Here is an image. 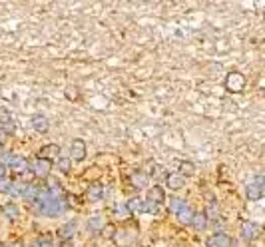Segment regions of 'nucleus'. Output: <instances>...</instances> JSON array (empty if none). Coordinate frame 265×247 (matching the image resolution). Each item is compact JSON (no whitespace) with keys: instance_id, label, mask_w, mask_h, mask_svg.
I'll return each instance as SVG.
<instances>
[{"instance_id":"nucleus-11","label":"nucleus","mask_w":265,"mask_h":247,"mask_svg":"<svg viewBox=\"0 0 265 247\" xmlns=\"http://www.w3.org/2000/svg\"><path fill=\"white\" fill-rule=\"evenodd\" d=\"M58 154H60V146L58 144H48V146H44L42 149H40V158L42 160H52V158H58Z\"/></svg>"},{"instance_id":"nucleus-25","label":"nucleus","mask_w":265,"mask_h":247,"mask_svg":"<svg viewBox=\"0 0 265 247\" xmlns=\"http://www.w3.org/2000/svg\"><path fill=\"white\" fill-rule=\"evenodd\" d=\"M0 192H2V194H10V196H14V181L0 180Z\"/></svg>"},{"instance_id":"nucleus-27","label":"nucleus","mask_w":265,"mask_h":247,"mask_svg":"<svg viewBox=\"0 0 265 247\" xmlns=\"http://www.w3.org/2000/svg\"><path fill=\"white\" fill-rule=\"evenodd\" d=\"M112 231H114V227H112V225H104V227H102V235H104V237H114Z\"/></svg>"},{"instance_id":"nucleus-5","label":"nucleus","mask_w":265,"mask_h":247,"mask_svg":"<svg viewBox=\"0 0 265 247\" xmlns=\"http://www.w3.org/2000/svg\"><path fill=\"white\" fill-rule=\"evenodd\" d=\"M205 245L207 247H232L233 241H232L230 235H225V233H215V235H212L210 239H207Z\"/></svg>"},{"instance_id":"nucleus-29","label":"nucleus","mask_w":265,"mask_h":247,"mask_svg":"<svg viewBox=\"0 0 265 247\" xmlns=\"http://www.w3.org/2000/svg\"><path fill=\"white\" fill-rule=\"evenodd\" d=\"M4 174H6V169H4L2 164H0V180H4Z\"/></svg>"},{"instance_id":"nucleus-28","label":"nucleus","mask_w":265,"mask_h":247,"mask_svg":"<svg viewBox=\"0 0 265 247\" xmlns=\"http://www.w3.org/2000/svg\"><path fill=\"white\" fill-rule=\"evenodd\" d=\"M4 140H6V132H4V130H0V146L4 144Z\"/></svg>"},{"instance_id":"nucleus-15","label":"nucleus","mask_w":265,"mask_h":247,"mask_svg":"<svg viewBox=\"0 0 265 247\" xmlns=\"http://www.w3.org/2000/svg\"><path fill=\"white\" fill-rule=\"evenodd\" d=\"M126 210H128V214H140V212H144V201H142L140 198L130 199V201L126 203Z\"/></svg>"},{"instance_id":"nucleus-19","label":"nucleus","mask_w":265,"mask_h":247,"mask_svg":"<svg viewBox=\"0 0 265 247\" xmlns=\"http://www.w3.org/2000/svg\"><path fill=\"white\" fill-rule=\"evenodd\" d=\"M0 126L12 130V116H10V112L4 106H0Z\"/></svg>"},{"instance_id":"nucleus-24","label":"nucleus","mask_w":265,"mask_h":247,"mask_svg":"<svg viewBox=\"0 0 265 247\" xmlns=\"http://www.w3.org/2000/svg\"><path fill=\"white\" fill-rule=\"evenodd\" d=\"M192 223H194V227H196V230H203V227H205V223H207V219H205V215H203V214H194V217H192Z\"/></svg>"},{"instance_id":"nucleus-17","label":"nucleus","mask_w":265,"mask_h":247,"mask_svg":"<svg viewBox=\"0 0 265 247\" xmlns=\"http://www.w3.org/2000/svg\"><path fill=\"white\" fill-rule=\"evenodd\" d=\"M104 225H106V219H104L102 215H94V217H90V221H88V230H90V231H102Z\"/></svg>"},{"instance_id":"nucleus-16","label":"nucleus","mask_w":265,"mask_h":247,"mask_svg":"<svg viewBox=\"0 0 265 247\" xmlns=\"http://www.w3.org/2000/svg\"><path fill=\"white\" fill-rule=\"evenodd\" d=\"M132 183H134V187H144L148 183V174L142 172V169H136V172L132 174Z\"/></svg>"},{"instance_id":"nucleus-2","label":"nucleus","mask_w":265,"mask_h":247,"mask_svg":"<svg viewBox=\"0 0 265 247\" xmlns=\"http://www.w3.org/2000/svg\"><path fill=\"white\" fill-rule=\"evenodd\" d=\"M28 165L32 167V176H36V178H48L50 169H52V162L42 160V158L34 160V162H32V164H28Z\"/></svg>"},{"instance_id":"nucleus-34","label":"nucleus","mask_w":265,"mask_h":247,"mask_svg":"<svg viewBox=\"0 0 265 247\" xmlns=\"http://www.w3.org/2000/svg\"><path fill=\"white\" fill-rule=\"evenodd\" d=\"M0 247H2V245H0Z\"/></svg>"},{"instance_id":"nucleus-30","label":"nucleus","mask_w":265,"mask_h":247,"mask_svg":"<svg viewBox=\"0 0 265 247\" xmlns=\"http://www.w3.org/2000/svg\"><path fill=\"white\" fill-rule=\"evenodd\" d=\"M8 247H22V243H20V241H14V243H10Z\"/></svg>"},{"instance_id":"nucleus-32","label":"nucleus","mask_w":265,"mask_h":247,"mask_svg":"<svg viewBox=\"0 0 265 247\" xmlns=\"http://www.w3.org/2000/svg\"><path fill=\"white\" fill-rule=\"evenodd\" d=\"M30 247H40V245H38V243H34V245H30Z\"/></svg>"},{"instance_id":"nucleus-22","label":"nucleus","mask_w":265,"mask_h":247,"mask_svg":"<svg viewBox=\"0 0 265 247\" xmlns=\"http://www.w3.org/2000/svg\"><path fill=\"white\" fill-rule=\"evenodd\" d=\"M167 205H169V212H174V214H178L180 210H182V207L185 205L180 198H169V201H167Z\"/></svg>"},{"instance_id":"nucleus-26","label":"nucleus","mask_w":265,"mask_h":247,"mask_svg":"<svg viewBox=\"0 0 265 247\" xmlns=\"http://www.w3.org/2000/svg\"><path fill=\"white\" fill-rule=\"evenodd\" d=\"M203 215H205V219H217V217H219V212H217V207L212 203V205H207V210L203 212Z\"/></svg>"},{"instance_id":"nucleus-23","label":"nucleus","mask_w":265,"mask_h":247,"mask_svg":"<svg viewBox=\"0 0 265 247\" xmlns=\"http://www.w3.org/2000/svg\"><path fill=\"white\" fill-rule=\"evenodd\" d=\"M58 169L62 174H70L72 169V160L70 158H58Z\"/></svg>"},{"instance_id":"nucleus-13","label":"nucleus","mask_w":265,"mask_h":247,"mask_svg":"<svg viewBox=\"0 0 265 247\" xmlns=\"http://www.w3.org/2000/svg\"><path fill=\"white\" fill-rule=\"evenodd\" d=\"M104 196V185L102 183H92L88 187V199L90 201H100Z\"/></svg>"},{"instance_id":"nucleus-9","label":"nucleus","mask_w":265,"mask_h":247,"mask_svg":"<svg viewBox=\"0 0 265 247\" xmlns=\"http://www.w3.org/2000/svg\"><path fill=\"white\" fill-rule=\"evenodd\" d=\"M148 201H151V203H156V205H160L162 201H166V196H164V189H162L160 185H154V187H149V189H148Z\"/></svg>"},{"instance_id":"nucleus-4","label":"nucleus","mask_w":265,"mask_h":247,"mask_svg":"<svg viewBox=\"0 0 265 247\" xmlns=\"http://www.w3.org/2000/svg\"><path fill=\"white\" fill-rule=\"evenodd\" d=\"M261 183H263L261 176H255V180L248 183V198L249 199H259L263 196V185Z\"/></svg>"},{"instance_id":"nucleus-18","label":"nucleus","mask_w":265,"mask_h":247,"mask_svg":"<svg viewBox=\"0 0 265 247\" xmlns=\"http://www.w3.org/2000/svg\"><path fill=\"white\" fill-rule=\"evenodd\" d=\"M149 178H154L156 181H160V180H166V178H167L166 167H164V165H158V164H154V167L149 169Z\"/></svg>"},{"instance_id":"nucleus-6","label":"nucleus","mask_w":265,"mask_h":247,"mask_svg":"<svg viewBox=\"0 0 265 247\" xmlns=\"http://www.w3.org/2000/svg\"><path fill=\"white\" fill-rule=\"evenodd\" d=\"M70 149H72V160L82 162L86 158V142L84 140H74Z\"/></svg>"},{"instance_id":"nucleus-31","label":"nucleus","mask_w":265,"mask_h":247,"mask_svg":"<svg viewBox=\"0 0 265 247\" xmlns=\"http://www.w3.org/2000/svg\"><path fill=\"white\" fill-rule=\"evenodd\" d=\"M4 154V151H2V146H0V156H2Z\"/></svg>"},{"instance_id":"nucleus-10","label":"nucleus","mask_w":265,"mask_h":247,"mask_svg":"<svg viewBox=\"0 0 265 247\" xmlns=\"http://www.w3.org/2000/svg\"><path fill=\"white\" fill-rule=\"evenodd\" d=\"M32 128L38 132V134H46L48 132V120L42 116V114H34L32 116Z\"/></svg>"},{"instance_id":"nucleus-21","label":"nucleus","mask_w":265,"mask_h":247,"mask_svg":"<svg viewBox=\"0 0 265 247\" xmlns=\"http://www.w3.org/2000/svg\"><path fill=\"white\" fill-rule=\"evenodd\" d=\"M180 169H182L180 176H194V174H196V165H194L192 162H182V164H180Z\"/></svg>"},{"instance_id":"nucleus-3","label":"nucleus","mask_w":265,"mask_h":247,"mask_svg":"<svg viewBox=\"0 0 265 247\" xmlns=\"http://www.w3.org/2000/svg\"><path fill=\"white\" fill-rule=\"evenodd\" d=\"M241 235H243V239L253 241V239H257L261 235V227L257 223H253V221H245L241 225Z\"/></svg>"},{"instance_id":"nucleus-14","label":"nucleus","mask_w":265,"mask_h":247,"mask_svg":"<svg viewBox=\"0 0 265 247\" xmlns=\"http://www.w3.org/2000/svg\"><path fill=\"white\" fill-rule=\"evenodd\" d=\"M2 214H4L6 219H16L20 212H18V205H16L14 201H6V203L2 205Z\"/></svg>"},{"instance_id":"nucleus-12","label":"nucleus","mask_w":265,"mask_h":247,"mask_svg":"<svg viewBox=\"0 0 265 247\" xmlns=\"http://www.w3.org/2000/svg\"><path fill=\"white\" fill-rule=\"evenodd\" d=\"M166 183H167L169 189H182V187L185 185V178L180 176V174H167Z\"/></svg>"},{"instance_id":"nucleus-1","label":"nucleus","mask_w":265,"mask_h":247,"mask_svg":"<svg viewBox=\"0 0 265 247\" xmlns=\"http://www.w3.org/2000/svg\"><path fill=\"white\" fill-rule=\"evenodd\" d=\"M225 88H227V92H243V90H245V76H243L241 72L227 74Z\"/></svg>"},{"instance_id":"nucleus-33","label":"nucleus","mask_w":265,"mask_h":247,"mask_svg":"<svg viewBox=\"0 0 265 247\" xmlns=\"http://www.w3.org/2000/svg\"><path fill=\"white\" fill-rule=\"evenodd\" d=\"M66 247H70V245H66Z\"/></svg>"},{"instance_id":"nucleus-8","label":"nucleus","mask_w":265,"mask_h":247,"mask_svg":"<svg viewBox=\"0 0 265 247\" xmlns=\"http://www.w3.org/2000/svg\"><path fill=\"white\" fill-rule=\"evenodd\" d=\"M76 227H78V221H76V219H72V221H68V223H64L62 227H60V230H58V237L60 239H70L74 233H76Z\"/></svg>"},{"instance_id":"nucleus-20","label":"nucleus","mask_w":265,"mask_h":247,"mask_svg":"<svg viewBox=\"0 0 265 247\" xmlns=\"http://www.w3.org/2000/svg\"><path fill=\"white\" fill-rule=\"evenodd\" d=\"M178 217H180V221H182V223H192L194 212H192V210H189V207H187V205H183V207H182V210L178 212Z\"/></svg>"},{"instance_id":"nucleus-7","label":"nucleus","mask_w":265,"mask_h":247,"mask_svg":"<svg viewBox=\"0 0 265 247\" xmlns=\"http://www.w3.org/2000/svg\"><path fill=\"white\" fill-rule=\"evenodd\" d=\"M8 167L12 169L14 174H24L26 169H28V162H26L24 158H20V156H12V160H10Z\"/></svg>"}]
</instances>
